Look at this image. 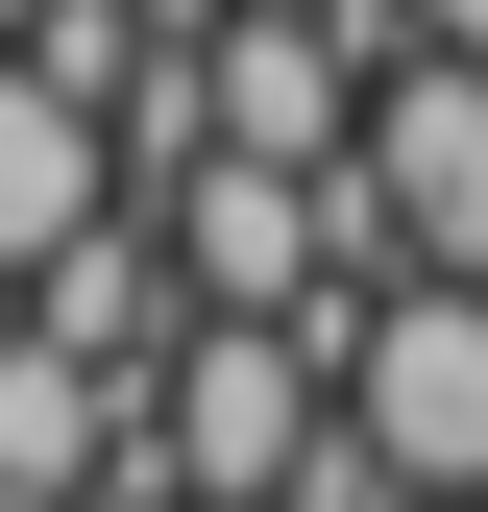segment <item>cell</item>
<instances>
[{"label": "cell", "mask_w": 488, "mask_h": 512, "mask_svg": "<svg viewBox=\"0 0 488 512\" xmlns=\"http://www.w3.org/2000/svg\"><path fill=\"white\" fill-rule=\"evenodd\" d=\"M366 317V293H342ZM342 317H171L147 366V488L122 512H269L342 464Z\"/></svg>", "instance_id": "cell-1"}, {"label": "cell", "mask_w": 488, "mask_h": 512, "mask_svg": "<svg viewBox=\"0 0 488 512\" xmlns=\"http://www.w3.org/2000/svg\"><path fill=\"white\" fill-rule=\"evenodd\" d=\"M342 415L391 488H488V269H391L342 317Z\"/></svg>", "instance_id": "cell-2"}, {"label": "cell", "mask_w": 488, "mask_h": 512, "mask_svg": "<svg viewBox=\"0 0 488 512\" xmlns=\"http://www.w3.org/2000/svg\"><path fill=\"white\" fill-rule=\"evenodd\" d=\"M366 220H391V269H488V49H391L342 122Z\"/></svg>", "instance_id": "cell-3"}, {"label": "cell", "mask_w": 488, "mask_h": 512, "mask_svg": "<svg viewBox=\"0 0 488 512\" xmlns=\"http://www.w3.org/2000/svg\"><path fill=\"white\" fill-rule=\"evenodd\" d=\"M98 196H147V171H122V122L49 74V49H0V269H49Z\"/></svg>", "instance_id": "cell-4"}, {"label": "cell", "mask_w": 488, "mask_h": 512, "mask_svg": "<svg viewBox=\"0 0 488 512\" xmlns=\"http://www.w3.org/2000/svg\"><path fill=\"white\" fill-rule=\"evenodd\" d=\"M391 25H415V49H488V0H391Z\"/></svg>", "instance_id": "cell-5"}, {"label": "cell", "mask_w": 488, "mask_h": 512, "mask_svg": "<svg viewBox=\"0 0 488 512\" xmlns=\"http://www.w3.org/2000/svg\"><path fill=\"white\" fill-rule=\"evenodd\" d=\"M25 25H49V0H0V49H25Z\"/></svg>", "instance_id": "cell-6"}, {"label": "cell", "mask_w": 488, "mask_h": 512, "mask_svg": "<svg viewBox=\"0 0 488 512\" xmlns=\"http://www.w3.org/2000/svg\"><path fill=\"white\" fill-rule=\"evenodd\" d=\"M269 512H293V488H269Z\"/></svg>", "instance_id": "cell-7"}]
</instances>
